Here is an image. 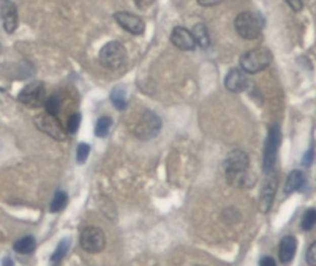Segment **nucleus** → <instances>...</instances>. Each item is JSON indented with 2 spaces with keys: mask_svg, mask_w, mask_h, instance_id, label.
Masks as SVG:
<instances>
[{
  "mask_svg": "<svg viewBox=\"0 0 316 266\" xmlns=\"http://www.w3.org/2000/svg\"><path fill=\"white\" fill-rule=\"evenodd\" d=\"M248 166H250V159L247 153H244L242 150L231 151L225 161V175L228 183L231 186H237V188L250 186Z\"/></svg>",
  "mask_w": 316,
  "mask_h": 266,
  "instance_id": "1",
  "label": "nucleus"
},
{
  "mask_svg": "<svg viewBox=\"0 0 316 266\" xmlns=\"http://www.w3.org/2000/svg\"><path fill=\"white\" fill-rule=\"evenodd\" d=\"M262 25H264L262 18L255 15V13H250V11L239 13L234 21V27H235L237 33H239L244 39H256L261 35Z\"/></svg>",
  "mask_w": 316,
  "mask_h": 266,
  "instance_id": "2",
  "label": "nucleus"
},
{
  "mask_svg": "<svg viewBox=\"0 0 316 266\" xmlns=\"http://www.w3.org/2000/svg\"><path fill=\"white\" fill-rule=\"evenodd\" d=\"M270 62H272V54L267 49H264V47L252 49V50L245 52V54L241 57V68L245 74L247 73L255 74V73L266 70L270 65Z\"/></svg>",
  "mask_w": 316,
  "mask_h": 266,
  "instance_id": "3",
  "label": "nucleus"
},
{
  "mask_svg": "<svg viewBox=\"0 0 316 266\" xmlns=\"http://www.w3.org/2000/svg\"><path fill=\"white\" fill-rule=\"evenodd\" d=\"M280 142H282V131L280 126L273 123L269 128V134L267 140L264 145V156H262V170L269 174L273 170L275 166V159H276V151L280 148Z\"/></svg>",
  "mask_w": 316,
  "mask_h": 266,
  "instance_id": "4",
  "label": "nucleus"
},
{
  "mask_svg": "<svg viewBox=\"0 0 316 266\" xmlns=\"http://www.w3.org/2000/svg\"><path fill=\"white\" fill-rule=\"evenodd\" d=\"M162 131V120L156 114L147 111L141 115L135 126V136L139 140H150L156 137Z\"/></svg>",
  "mask_w": 316,
  "mask_h": 266,
  "instance_id": "5",
  "label": "nucleus"
},
{
  "mask_svg": "<svg viewBox=\"0 0 316 266\" xmlns=\"http://www.w3.org/2000/svg\"><path fill=\"white\" fill-rule=\"evenodd\" d=\"M127 60V50L124 44L111 41L104 44L100 50V62L103 66H106L109 70H117L118 66H122Z\"/></svg>",
  "mask_w": 316,
  "mask_h": 266,
  "instance_id": "6",
  "label": "nucleus"
},
{
  "mask_svg": "<svg viewBox=\"0 0 316 266\" xmlns=\"http://www.w3.org/2000/svg\"><path fill=\"white\" fill-rule=\"evenodd\" d=\"M18 101L27 108H42L46 102V88L45 84L35 81L29 85H25L18 95Z\"/></svg>",
  "mask_w": 316,
  "mask_h": 266,
  "instance_id": "7",
  "label": "nucleus"
},
{
  "mask_svg": "<svg viewBox=\"0 0 316 266\" xmlns=\"http://www.w3.org/2000/svg\"><path fill=\"white\" fill-rule=\"evenodd\" d=\"M79 243L89 254H98L106 246V236L98 227H86L79 235Z\"/></svg>",
  "mask_w": 316,
  "mask_h": 266,
  "instance_id": "8",
  "label": "nucleus"
},
{
  "mask_svg": "<svg viewBox=\"0 0 316 266\" xmlns=\"http://www.w3.org/2000/svg\"><path fill=\"white\" fill-rule=\"evenodd\" d=\"M276 186H279V177H276V172H269L266 180H264V184H262V189L259 192V209L262 212H267L273 203V197H275V191H276Z\"/></svg>",
  "mask_w": 316,
  "mask_h": 266,
  "instance_id": "9",
  "label": "nucleus"
},
{
  "mask_svg": "<svg viewBox=\"0 0 316 266\" xmlns=\"http://www.w3.org/2000/svg\"><path fill=\"white\" fill-rule=\"evenodd\" d=\"M35 125H36V128L40 131L46 132V134L51 136L52 139H56V140H65V139H67V134H65V131L62 129V126L56 120V117H52L49 114L38 115L35 118Z\"/></svg>",
  "mask_w": 316,
  "mask_h": 266,
  "instance_id": "10",
  "label": "nucleus"
},
{
  "mask_svg": "<svg viewBox=\"0 0 316 266\" xmlns=\"http://www.w3.org/2000/svg\"><path fill=\"white\" fill-rule=\"evenodd\" d=\"M114 19L115 22L124 27L127 32L133 33V35H141L146 29V25H144V21L136 16V15H131L128 11H117L114 15Z\"/></svg>",
  "mask_w": 316,
  "mask_h": 266,
  "instance_id": "11",
  "label": "nucleus"
},
{
  "mask_svg": "<svg viewBox=\"0 0 316 266\" xmlns=\"http://www.w3.org/2000/svg\"><path fill=\"white\" fill-rule=\"evenodd\" d=\"M225 87L232 93H241L248 87V77L242 70L234 68L225 77Z\"/></svg>",
  "mask_w": 316,
  "mask_h": 266,
  "instance_id": "12",
  "label": "nucleus"
},
{
  "mask_svg": "<svg viewBox=\"0 0 316 266\" xmlns=\"http://www.w3.org/2000/svg\"><path fill=\"white\" fill-rule=\"evenodd\" d=\"M0 13L4 19V29L7 33H13L18 27V10L13 2H2L0 5Z\"/></svg>",
  "mask_w": 316,
  "mask_h": 266,
  "instance_id": "13",
  "label": "nucleus"
},
{
  "mask_svg": "<svg viewBox=\"0 0 316 266\" xmlns=\"http://www.w3.org/2000/svg\"><path fill=\"white\" fill-rule=\"evenodd\" d=\"M171 41L180 50H191L194 47L193 35L185 27H174L173 33H171Z\"/></svg>",
  "mask_w": 316,
  "mask_h": 266,
  "instance_id": "14",
  "label": "nucleus"
},
{
  "mask_svg": "<svg viewBox=\"0 0 316 266\" xmlns=\"http://www.w3.org/2000/svg\"><path fill=\"white\" fill-rule=\"evenodd\" d=\"M296 249H297V241L296 238L288 235L282 239L280 243V249H279V255H280V261L283 264H288L291 263L294 255H296Z\"/></svg>",
  "mask_w": 316,
  "mask_h": 266,
  "instance_id": "15",
  "label": "nucleus"
},
{
  "mask_svg": "<svg viewBox=\"0 0 316 266\" xmlns=\"http://www.w3.org/2000/svg\"><path fill=\"white\" fill-rule=\"evenodd\" d=\"M305 184V175L302 174L300 170H293L291 174L288 175L286 183H285V192L286 194H293L296 191H300Z\"/></svg>",
  "mask_w": 316,
  "mask_h": 266,
  "instance_id": "16",
  "label": "nucleus"
},
{
  "mask_svg": "<svg viewBox=\"0 0 316 266\" xmlns=\"http://www.w3.org/2000/svg\"><path fill=\"white\" fill-rule=\"evenodd\" d=\"M35 247H36V243H35L33 236H24V238L18 239L15 246H13V249H15L18 254H22V255H30L35 250Z\"/></svg>",
  "mask_w": 316,
  "mask_h": 266,
  "instance_id": "17",
  "label": "nucleus"
},
{
  "mask_svg": "<svg viewBox=\"0 0 316 266\" xmlns=\"http://www.w3.org/2000/svg\"><path fill=\"white\" fill-rule=\"evenodd\" d=\"M193 39H194V44H200L201 47H207L210 44V38H209V32H207V27L204 24H196L193 27Z\"/></svg>",
  "mask_w": 316,
  "mask_h": 266,
  "instance_id": "18",
  "label": "nucleus"
},
{
  "mask_svg": "<svg viewBox=\"0 0 316 266\" xmlns=\"http://www.w3.org/2000/svg\"><path fill=\"white\" fill-rule=\"evenodd\" d=\"M70 249V239H62V241L59 243L57 249L54 250V254H52L51 257V264L52 266H56L62 261V258L67 255V252Z\"/></svg>",
  "mask_w": 316,
  "mask_h": 266,
  "instance_id": "19",
  "label": "nucleus"
},
{
  "mask_svg": "<svg viewBox=\"0 0 316 266\" xmlns=\"http://www.w3.org/2000/svg\"><path fill=\"white\" fill-rule=\"evenodd\" d=\"M111 102L114 104V108L122 111L127 108V95H125V90L122 88H114L111 91Z\"/></svg>",
  "mask_w": 316,
  "mask_h": 266,
  "instance_id": "20",
  "label": "nucleus"
},
{
  "mask_svg": "<svg viewBox=\"0 0 316 266\" xmlns=\"http://www.w3.org/2000/svg\"><path fill=\"white\" fill-rule=\"evenodd\" d=\"M67 202H68V197H67V194H65L63 191H57V192H56V195H54V198H52V202H51L49 209H51L52 212H57V211H60V209H63V208H65V205H67Z\"/></svg>",
  "mask_w": 316,
  "mask_h": 266,
  "instance_id": "21",
  "label": "nucleus"
},
{
  "mask_svg": "<svg viewBox=\"0 0 316 266\" xmlns=\"http://www.w3.org/2000/svg\"><path fill=\"white\" fill-rule=\"evenodd\" d=\"M111 118L109 117H100L98 118V122L95 125V136L98 137H104V136H108V132H109V128H111Z\"/></svg>",
  "mask_w": 316,
  "mask_h": 266,
  "instance_id": "22",
  "label": "nucleus"
},
{
  "mask_svg": "<svg viewBox=\"0 0 316 266\" xmlns=\"http://www.w3.org/2000/svg\"><path fill=\"white\" fill-rule=\"evenodd\" d=\"M314 215H316L314 208H310V209L305 211V215H304V218H302V222H300L302 230H311L314 227V221H316Z\"/></svg>",
  "mask_w": 316,
  "mask_h": 266,
  "instance_id": "23",
  "label": "nucleus"
},
{
  "mask_svg": "<svg viewBox=\"0 0 316 266\" xmlns=\"http://www.w3.org/2000/svg\"><path fill=\"white\" fill-rule=\"evenodd\" d=\"M59 104H60V98H59L57 95H52V96L45 102L48 114L52 115V117L57 115V112H59Z\"/></svg>",
  "mask_w": 316,
  "mask_h": 266,
  "instance_id": "24",
  "label": "nucleus"
},
{
  "mask_svg": "<svg viewBox=\"0 0 316 266\" xmlns=\"http://www.w3.org/2000/svg\"><path fill=\"white\" fill-rule=\"evenodd\" d=\"M79 125H81V114L74 112L68 118V128H67V131L70 132V134H74V132L77 131V128H79Z\"/></svg>",
  "mask_w": 316,
  "mask_h": 266,
  "instance_id": "25",
  "label": "nucleus"
},
{
  "mask_svg": "<svg viewBox=\"0 0 316 266\" xmlns=\"http://www.w3.org/2000/svg\"><path fill=\"white\" fill-rule=\"evenodd\" d=\"M89 153H90V147L87 143H79V147H77V154H76V159H77V163L79 164H83L87 161V157H89Z\"/></svg>",
  "mask_w": 316,
  "mask_h": 266,
  "instance_id": "26",
  "label": "nucleus"
},
{
  "mask_svg": "<svg viewBox=\"0 0 316 266\" xmlns=\"http://www.w3.org/2000/svg\"><path fill=\"white\" fill-rule=\"evenodd\" d=\"M307 263L310 266H316V243H313L307 250Z\"/></svg>",
  "mask_w": 316,
  "mask_h": 266,
  "instance_id": "27",
  "label": "nucleus"
},
{
  "mask_svg": "<svg viewBox=\"0 0 316 266\" xmlns=\"http://www.w3.org/2000/svg\"><path fill=\"white\" fill-rule=\"evenodd\" d=\"M259 266H276V261L272 257H262L259 261Z\"/></svg>",
  "mask_w": 316,
  "mask_h": 266,
  "instance_id": "28",
  "label": "nucleus"
},
{
  "mask_svg": "<svg viewBox=\"0 0 316 266\" xmlns=\"http://www.w3.org/2000/svg\"><path fill=\"white\" fill-rule=\"evenodd\" d=\"M288 5L291 7L294 11H300L302 10V2H296V0H288Z\"/></svg>",
  "mask_w": 316,
  "mask_h": 266,
  "instance_id": "29",
  "label": "nucleus"
},
{
  "mask_svg": "<svg viewBox=\"0 0 316 266\" xmlns=\"http://www.w3.org/2000/svg\"><path fill=\"white\" fill-rule=\"evenodd\" d=\"M198 4H200L201 7H207V5H218L220 2H218V0H214V2H206V0H200Z\"/></svg>",
  "mask_w": 316,
  "mask_h": 266,
  "instance_id": "30",
  "label": "nucleus"
},
{
  "mask_svg": "<svg viewBox=\"0 0 316 266\" xmlns=\"http://www.w3.org/2000/svg\"><path fill=\"white\" fill-rule=\"evenodd\" d=\"M311 157H313V151H308L304 159V166H308V163H311Z\"/></svg>",
  "mask_w": 316,
  "mask_h": 266,
  "instance_id": "31",
  "label": "nucleus"
},
{
  "mask_svg": "<svg viewBox=\"0 0 316 266\" xmlns=\"http://www.w3.org/2000/svg\"><path fill=\"white\" fill-rule=\"evenodd\" d=\"M4 266H13L11 258H5V260H4Z\"/></svg>",
  "mask_w": 316,
  "mask_h": 266,
  "instance_id": "32",
  "label": "nucleus"
}]
</instances>
